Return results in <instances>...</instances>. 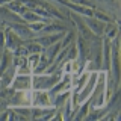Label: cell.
<instances>
[{"instance_id": "obj_1", "label": "cell", "mask_w": 121, "mask_h": 121, "mask_svg": "<svg viewBox=\"0 0 121 121\" xmlns=\"http://www.w3.org/2000/svg\"><path fill=\"white\" fill-rule=\"evenodd\" d=\"M111 74L115 85H120V39L118 36L111 41Z\"/></svg>"}, {"instance_id": "obj_2", "label": "cell", "mask_w": 121, "mask_h": 121, "mask_svg": "<svg viewBox=\"0 0 121 121\" xmlns=\"http://www.w3.org/2000/svg\"><path fill=\"white\" fill-rule=\"evenodd\" d=\"M5 27H9V29L15 33V35L20 36L23 41L33 39V38L36 36V33L30 30V27H29L27 23H6Z\"/></svg>"}, {"instance_id": "obj_3", "label": "cell", "mask_w": 121, "mask_h": 121, "mask_svg": "<svg viewBox=\"0 0 121 121\" xmlns=\"http://www.w3.org/2000/svg\"><path fill=\"white\" fill-rule=\"evenodd\" d=\"M30 98H32V106H35V108H48V106H53L52 95L48 94V91L32 89Z\"/></svg>"}, {"instance_id": "obj_4", "label": "cell", "mask_w": 121, "mask_h": 121, "mask_svg": "<svg viewBox=\"0 0 121 121\" xmlns=\"http://www.w3.org/2000/svg\"><path fill=\"white\" fill-rule=\"evenodd\" d=\"M30 94H32V89H29V91H15L14 95L8 101V106H9V108H15V106H32Z\"/></svg>"}, {"instance_id": "obj_5", "label": "cell", "mask_w": 121, "mask_h": 121, "mask_svg": "<svg viewBox=\"0 0 121 121\" xmlns=\"http://www.w3.org/2000/svg\"><path fill=\"white\" fill-rule=\"evenodd\" d=\"M11 86L15 91H29L32 89V74H15Z\"/></svg>"}, {"instance_id": "obj_6", "label": "cell", "mask_w": 121, "mask_h": 121, "mask_svg": "<svg viewBox=\"0 0 121 121\" xmlns=\"http://www.w3.org/2000/svg\"><path fill=\"white\" fill-rule=\"evenodd\" d=\"M3 33H5V48H8V50H11V52L17 50V48L24 43V41H23L20 36L15 35L9 27L3 29Z\"/></svg>"}, {"instance_id": "obj_7", "label": "cell", "mask_w": 121, "mask_h": 121, "mask_svg": "<svg viewBox=\"0 0 121 121\" xmlns=\"http://www.w3.org/2000/svg\"><path fill=\"white\" fill-rule=\"evenodd\" d=\"M85 24L88 26V29L94 33L95 36H101L103 35V29H104V23L97 20L95 17H82Z\"/></svg>"}, {"instance_id": "obj_8", "label": "cell", "mask_w": 121, "mask_h": 121, "mask_svg": "<svg viewBox=\"0 0 121 121\" xmlns=\"http://www.w3.org/2000/svg\"><path fill=\"white\" fill-rule=\"evenodd\" d=\"M15 74H17V68H15L14 64H11V65L8 67L2 74H0V83H2V88H5V86H11V83H12Z\"/></svg>"}, {"instance_id": "obj_9", "label": "cell", "mask_w": 121, "mask_h": 121, "mask_svg": "<svg viewBox=\"0 0 121 121\" xmlns=\"http://www.w3.org/2000/svg\"><path fill=\"white\" fill-rule=\"evenodd\" d=\"M68 27L64 24H59V23H45V26L43 27V30H41L39 35H45V33H59V32H67Z\"/></svg>"}, {"instance_id": "obj_10", "label": "cell", "mask_w": 121, "mask_h": 121, "mask_svg": "<svg viewBox=\"0 0 121 121\" xmlns=\"http://www.w3.org/2000/svg\"><path fill=\"white\" fill-rule=\"evenodd\" d=\"M89 109H91V106H89V98H88V100H85L83 103L79 104V108L74 111L71 120H85L88 112H89Z\"/></svg>"}, {"instance_id": "obj_11", "label": "cell", "mask_w": 121, "mask_h": 121, "mask_svg": "<svg viewBox=\"0 0 121 121\" xmlns=\"http://www.w3.org/2000/svg\"><path fill=\"white\" fill-rule=\"evenodd\" d=\"M103 38H108L109 41H112L113 38L118 36V26L115 23L109 21V23H104V29H103Z\"/></svg>"}, {"instance_id": "obj_12", "label": "cell", "mask_w": 121, "mask_h": 121, "mask_svg": "<svg viewBox=\"0 0 121 121\" xmlns=\"http://www.w3.org/2000/svg\"><path fill=\"white\" fill-rule=\"evenodd\" d=\"M62 50V45H60V41H56L55 44H52V45H48V47H45L44 48V55L47 56V59L50 60V64L55 60V58L58 56V53Z\"/></svg>"}, {"instance_id": "obj_13", "label": "cell", "mask_w": 121, "mask_h": 121, "mask_svg": "<svg viewBox=\"0 0 121 121\" xmlns=\"http://www.w3.org/2000/svg\"><path fill=\"white\" fill-rule=\"evenodd\" d=\"M60 112H62V120H71V117H73V101H71V95L65 100V103H64L60 108H58Z\"/></svg>"}, {"instance_id": "obj_14", "label": "cell", "mask_w": 121, "mask_h": 121, "mask_svg": "<svg viewBox=\"0 0 121 121\" xmlns=\"http://www.w3.org/2000/svg\"><path fill=\"white\" fill-rule=\"evenodd\" d=\"M48 65H50V60L47 59V56H45V55H44V52H43V53H41V56H39V60H38L36 67L33 68L32 74H41V73H45V70L48 68Z\"/></svg>"}, {"instance_id": "obj_15", "label": "cell", "mask_w": 121, "mask_h": 121, "mask_svg": "<svg viewBox=\"0 0 121 121\" xmlns=\"http://www.w3.org/2000/svg\"><path fill=\"white\" fill-rule=\"evenodd\" d=\"M24 45L27 48V53L32 55V53H43L44 52V47L41 44H38L35 39H29V41H24Z\"/></svg>"}, {"instance_id": "obj_16", "label": "cell", "mask_w": 121, "mask_h": 121, "mask_svg": "<svg viewBox=\"0 0 121 121\" xmlns=\"http://www.w3.org/2000/svg\"><path fill=\"white\" fill-rule=\"evenodd\" d=\"M15 68H17V74H32V68H30L29 62H27V58H24L23 62L18 64Z\"/></svg>"}, {"instance_id": "obj_17", "label": "cell", "mask_w": 121, "mask_h": 121, "mask_svg": "<svg viewBox=\"0 0 121 121\" xmlns=\"http://www.w3.org/2000/svg\"><path fill=\"white\" fill-rule=\"evenodd\" d=\"M30 108H32V106H15L12 109L17 113H20L24 120H30Z\"/></svg>"}, {"instance_id": "obj_18", "label": "cell", "mask_w": 121, "mask_h": 121, "mask_svg": "<svg viewBox=\"0 0 121 121\" xmlns=\"http://www.w3.org/2000/svg\"><path fill=\"white\" fill-rule=\"evenodd\" d=\"M3 6H6L9 11H12V12H15V14H18L21 11V8L24 6L23 5V2L21 0H12V2H9V3H6V5H3Z\"/></svg>"}, {"instance_id": "obj_19", "label": "cell", "mask_w": 121, "mask_h": 121, "mask_svg": "<svg viewBox=\"0 0 121 121\" xmlns=\"http://www.w3.org/2000/svg\"><path fill=\"white\" fill-rule=\"evenodd\" d=\"M94 17L97 18V20H100V21H103V23H109V21H112V18L109 17L108 14H104L103 11H100V9H97V8H94Z\"/></svg>"}, {"instance_id": "obj_20", "label": "cell", "mask_w": 121, "mask_h": 121, "mask_svg": "<svg viewBox=\"0 0 121 121\" xmlns=\"http://www.w3.org/2000/svg\"><path fill=\"white\" fill-rule=\"evenodd\" d=\"M45 26V21H35V23H29V27L32 32H35L36 35H39L41 30H43V27Z\"/></svg>"}, {"instance_id": "obj_21", "label": "cell", "mask_w": 121, "mask_h": 121, "mask_svg": "<svg viewBox=\"0 0 121 121\" xmlns=\"http://www.w3.org/2000/svg\"><path fill=\"white\" fill-rule=\"evenodd\" d=\"M39 56H41V53H32V55H27V62H29L30 68H32V71H33V68L36 67L38 60H39Z\"/></svg>"}, {"instance_id": "obj_22", "label": "cell", "mask_w": 121, "mask_h": 121, "mask_svg": "<svg viewBox=\"0 0 121 121\" xmlns=\"http://www.w3.org/2000/svg\"><path fill=\"white\" fill-rule=\"evenodd\" d=\"M68 2L76 3V5H83V6H91V8H94V5H92V3H89L88 0H68Z\"/></svg>"}, {"instance_id": "obj_23", "label": "cell", "mask_w": 121, "mask_h": 121, "mask_svg": "<svg viewBox=\"0 0 121 121\" xmlns=\"http://www.w3.org/2000/svg\"><path fill=\"white\" fill-rule=\"evenodd\" d=\"M3 48H5V33L3 30H0V53L3 52Z\"/></svg>"}, {"instance_id": "obj_24", "label": "cell", "mask_w": 121, "mask_h": 121, "mask_svg": "<svg viewBox=\"0 0 121 121\" xmlns=\"http://www.w3.org/2000/svg\"><path fill=\"white\" fill-rule=\"evenodd\" d=\"M98 2H103V3H109V5H113V3H117V0H98Z\"/></svg>"}, {"instance_id": "obj_25", "label": "cell", "mask_w": 121, "mask_h": 121, "mask_svg": "<svg viewBox=\"0 0 121 121\" xmlns=\"http://www.w3.org/2000/svg\"><path fill=\"white\" fill-rule=\"evenodd\" d=\"M0 89H2V83H0Z\"/></svg>"}, {"instance_id": "obj_26", "label": "cell", "mask_w": 121, "mask_h": 121, "mask_svg": "<svg viewBox=\"0 0 121 121\" xmlns=\"http://www.w3.org/2000/svg\"><path fill=\"white\" fill-rule=\"evenodd\" d=\"M0 30H2V29H0Z\"/></svg>"}]
</instances>
